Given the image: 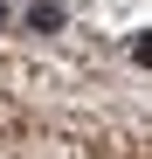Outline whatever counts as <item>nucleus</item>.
<instances>
[{
	"label": "nucleus",
	"mask_w": 152,
	"mask_h": 159,
	"mask_svg": "<svg viewBox=\"0 0 152 159\" xmlns=\"http://www.w3.org/2000/svg\"><path fill=\"white\" fill-rule=\"evenodd\" d=\"M21 21H28V28H35V35H56V28H62V21H69V14H62V0H35V7H28V14H21Z\"/></svg>",
	"instance_id": "1"
},
{
	"label": "nucleus",
	"mask_w": 152,
	"mask_h": 159,
	"mask_svg": "<svg viewBox=\"0 0 152 159\" xmlns=\"http://www.w3.org/2000/svg\"><path fill=\"white\" fill-rule=\"evenodd\" d=\"M0 28H7V0H0Z\"/></svg>",
	"instance_id": "3"
},
{
	"label": "nucleus",
	"mask_w": 152,
	"mask_h": 159,
	"mask_svg": "<svg viewBox=\"0 0 152 159\" xmlns=\"http://www.w3.org/2000/svg\"><path fill=\"white\" fill-rule=\"evenodd\" d=\"M132 62H138V69H152V35H138V42H132Z\"/></svg>",
	"instance_id": "2"
}]
</instances>
